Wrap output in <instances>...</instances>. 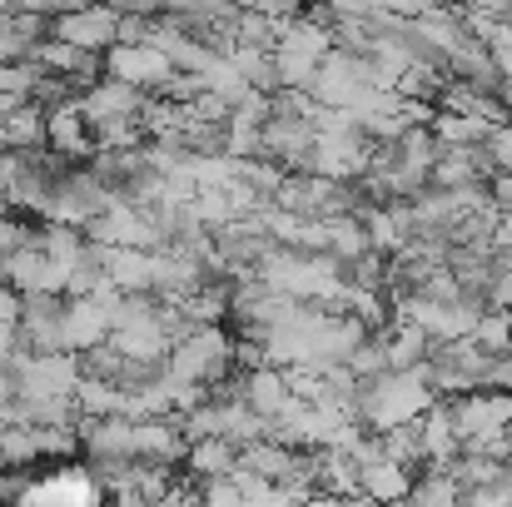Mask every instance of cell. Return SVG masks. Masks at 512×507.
<instances>
[{"mask_svg":"<svg viewBox=\"0 0 512 507\" xmlns=\"http://www.w3.org/2000/svg\"><path fill=\"white\" fill-rule=\"evenodd\" d=\"M413 468H403V463H393V458H373V463H363V503H378V507H403L408 503V493H413Z\"/></svg>","mask_w":512,"mask_h":507,"instance_id":"7a4b0ae2","label":"cell"},{"mask_svg":"<svg viewBox=\"0 0 512 507\" xmlns=\"http://www.w3.org/2000/svg\"><path fill=\"white\" fill-rule=\"evenodd\" d=\"M60 40L90 55V50H105V45L120 40V20H115L110 10H95V15L80 10V15H65V20H60Z\"/></svg>","mask_w":512,"mask_h":507,"instance_id":"3957f363","label":"cell"},{"mask_svg":"<svg viewBox=\"0 0 512 507\" xmlns=\"http://www.w3.org/2000/svg\"><path fill=\"white\" fill-rule=\"evenodd\" d=\"M110 75L120 80V85H130V90H140V85H174V70L170 60L155 50V45H145V40H120L115 50H110Z\"/></svg>","mask_w":512,"mask_h":507,"instance_id":"6da1fadb","label":"cell"}]
</instances>
